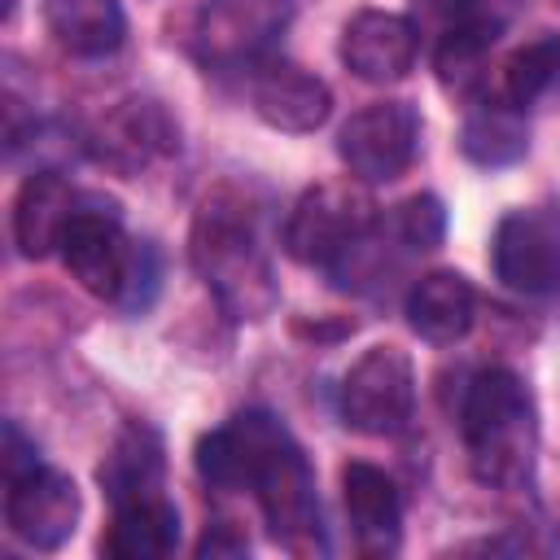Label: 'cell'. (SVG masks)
<instances>
[{
  "label": "cell",
  "instance_id": "obj_15",
  "mask_svg": "<svg viewBox=\"0 0 560 560\" xmlns=\"http://www.w3.org/2000/svg\"><path fill=\"white\" fill-rule=\"evenodd\" d=\"M525 0H455L451 22L438 44V74L451 88H468L477 79V61L508 35V26L521 18Z\"/></svg>",
  "mask_w": 560,
  "mask_h": 560
},
{
  "label": "cell",
  "instance_id": "obj_19",
  "mask_svg": "<svg viewBox=\"0 0 560 560\" xmlns=\"http://www.w3.org/2000/svg\"><path fill=\"white\" fill-rule=\"evenodd\" d=\"M459 149H464L468 162H477L486 171L521 162L525 149H529V118H525V109L512 105L503 92L472 101L468 114H464V127H459Z\"/></svg>",
  "mask_w": 560,
  "mask_h": 560
},
{
  "label": "cell",
  "instance_id": "obj_4",
  "mask_svg": "<svg viewBox=\"0 0 560 560\" xmlns=\"http://www.w3.org/2000/svg\"><path fill=\"white\" fill-rule=\"evenodd\" d=\"M376 228V201L363 179H324L311 184L284 223V254L302 267L332 271L350 249H359Z\"/></svg>",
  "mask_w": 560,
  "mask_h": 560
},
{
  "label": "cell",
  "instance_id": "obj_2",
  "mask_svg": "<svg viewBox=\"0 0 560 560\" xmlns=\"http://www.w3.org/2000/svg\"><path fill=\"white\" fill-rule=\"evenodd\" d=\"M188 258L228 319L258 324L276 311L280 284L267 245L258 236V214L241 192L219 188L197 206L188 232Z\"/></svg>",
  "mask_w": 560,
  "mask_h": 560
},
{
  "label": "cell",
  "instance_id": "obj_22",
  "mask_svg": "<svg viewBox=\"0 0 560 560\" xmlns=\"http://www.w3.org/2000/svg\"><path fill=\"white\" fill-rule=\"evenodd\" d=\"M560 88V35H538L503 61V96L521 109L538 105Z\"/></svg>",
  "mask_w": 560,
  "mask_h": 560
},
{
  "label": "cell",
  "instance_id": "obj_11",
  "mask_svg": "<svg viewBox=\"0 0 560 560\" xmlns=\"http://www.w3.org/2000/svg\"><path fill=\"white\" fill-rule=\"evenodd\" d=\"M4 525L18 542H26L31 551H57L74 525H79V486L48 468V464H35L31 472L4 481Z\"/></svg>",
  "mask_w": 560,
  "mask_h": 560
},
{
  "label": "cell",
  "instance_id": "obj_23",
  "mask_svg": "<svg viewBox=\"0 0 560 560\" xmlns=\"http://www.w3.org/2000/svg\"><path fill=\"white\" fill-rule=\"evenodd\" d=\"M389 232L402 249H438L446 236V206L433 192H411L407 201L394 206Z\"/></svg>",
  "mask_w": 560,
  "mask_h": 560
},
{
  "label": "cell",
  "instance_id": "obj_8",
  "mask_svg": "<svg viewBox=\"0 0 560 560\" xmlns=\"http://www.w3.org/2000/svg\"><path fill=\"white\" fill-rule=\"evenodd\" d=\"M420 149V114L407 101H372L346 118L337 136V158L363 184L398 179Z\"/></svg>",
  "mask_w": 560,
  "mask_h": 560
},
{
  "label": "cell",
  "instance_id": "obj_3",
  "mask_svg": "<svg viewBox=\"0 0 560 560\" xmlns=\"http://www.w3.org/2000/svg\"><path fill=\"white\" fill-rule=\"evenodd\" d=\"M459 433H464L468 468L481 486L521 490L534 477L538 411H534V394L512 368H486L472 376L459 407Z\"/></svg>",
  "mask_w": 560,
  "mask_h": 560
},
{
  "label": "cell",
  "instance_id": "obj_25",
  "mask_svg": "<svg viewBox=\"0 0 560 560\" xmlns=\"http://www.w3.org/2000/svg\"><path fill=\"white\" fill-rule=\"evenodd\" d=\"M39 464V451H35V442L9 420L4 424V481H13V477H22V472H31Z\"/></svg>",
  "mask_w": 560,
  "mask_h": 560
},
{
  "label": "cell",
  "instance_id": "obj_6",
  "mask_svg": "<svg viewBox=\"0 0 560 560\" xmlns=\"http://www.w3.org/2000/svg\"><path fill=\"white\" fill-rule=\"evenodd\" d=\"M416 368L398 346H368L341 376V420L354 433L389 438L411 420Z\"/></svg>",
  "mask_w": 560,
  "mask_h": 560
},
{
  "label": "cell",
  "instance_id": "obj_18",
  "mask_svg": "<svg viewBox=\"0 0 560 560\" xmlns=\"http://www.w3.org/2000/svg\"><path fill=\"white\" fill-rule=\"evenodd\" d=\"M179 542V512L175 503L153 490L114 503V516L101 534V551L114 560H162Z\"/></svg>",
  "mask_w": 560,
  "mask_h": 560
},
{
  "label": "cell",
  "instance_id": "obj_26",
  "mask_svg": "<svg viewBox=\"0 0 560 560\" xmlns=\"http://www.w3.org/2000/svg\"><path fill=\"white\" fill-rule=\"evenodd\" d=\"M245 551H249V542H245L241 534H232L228 521H219L214 529L206 525V534H201V542H197V556H245Z\"/></svg>",
  "mask_w": 560,
  "mask_h": 560
},
{
  "label": "cell",
  "instance_id": "obj_9",
  "mask_svg": "<svg viewBox=\"0 0 560 560\" xmlns=\"http://www.w3.org/2000/svg\"><path fill=\"white\" fill-rule=\"evenodd\" d=\"M88 153L118 175H136L149 162L179 153V122L162 101L127 96L96 118V127L88 131Z\"/></svg>",
  "mask_w": 560,
  "mask_h": 560
},
{
  "label": "cell",
  "instance_id": "obj_10",
  "mask_svg": "<svg viewBox=\"0 0 560 560\" xmlns=\"http://www.w3.org/2000/svg\"><path fill=\"white\" fill-rule=\"evenodd\" d=\"M494 276L521 298H551L560 289V214L512 210L490 241Z\"/></svg>",
  "mask_w": 560,
  "mask_h": 560
},
{
  "label": "cell",
  "instance_id": "obj_1",
  "mask_svg": "<svg viewBox=\"0 0 560 560\" xmlns=\"http://www.w3.org/2000/svg\"><path fill=\"white\" fill-rule=\"evenodd\" d=\"M197 472L214 490H254L267 534L298 551H324L315 477L293 433L271 411H236L197 442Z\"/></svg>",
  "mask_w": 560,
  "mask_h": 560
},
{
  "label": "cell",
  "instance_id": "obj_5",
  "mask_svg": "<svg viewBox=\"0 0 560 560\" xmlns=\"http://www.w3.org/2000/svg\"><path fill=\"white\" fill-rule=\"evenodd\" d=\"M131 258H136V241H127L122 232L118 201L101 192H79L74 214L61 236V262L79 280V289L118 306L127 276H131Z\"/></svg>",
  "mask_w": 560,
  "mask_h": 560
},
{
  "label": "cell",
  "instance_id": "obj_7",
  "mask_svg": "<svg viewBox=\"0 0 560 560\" xmlns=\"http://www.w3.org/2000/svg\"><path fill=\"white\" fill-rule=\"evenodd\" d=\"M289 26V0H201L192 52L210 70H254Z\"/></svg>",
  "mask_w": 560,
  "mask_h": 560
},
{
  "label": "cell",
  "instance_id": "obj_17",
  "mask_svg": "<svg viewBox=\"0 0 560 560\" xmlns=\"http://www.w3.org/2000/svg\"><path fill=\"white\" fill-rule=\"evenodd\" d=\"M402 315L411 332L429 346H455L468 337L472 315H477V293L459 271H424L402 302Z\"/></svg>",
  "mask_w": 560,
  "mask_h": 560
},
{
  "label": "cell",
  "instance_id": "obj_24",
  "mask_svg": "<svg viewBox=\"0 0 560 560\" xmlns=\"http://www.w3.org/2000/svg\"><path fill=\"white\" fill-rule=\"evenodd\" d=\"M158 280H162V271H158V254H153V245L136 241L131 276H127V289H122L118 306H122V311H144V306L158 298Z\"/></svg>",
  "mask_w": 560,
  "mask_h": 560
},
{
  "label": "cell",
  "instance_id": "obj_14",
  "mask_svg": "<svg viewBox=\"0 0 560 560\" xmlns=\"http://www.w3.org/2000/svg\"><path fill=\"white\" fill-rule=\"evenodd\" d=\"M341 503L354 534V547L363 556H394L402 538V494L394 477L376 464L350 459L341 468Z\"/></svg>",
  "mask_w": 560,
  "mask_h": 560
},
{
  "label": "cell",
  "instance_id": "obj_13",
  "mask_svg": "<svg viewBox=\"0 0 560 560\" xmlns=\"http://www.w3.org/2000/svg\"><path fill=\"white\" fill-rule=\"evenodd\" d=\"M420 52L416 22L389 9H359L341 26V61L363 83H398L411 74Z\"/></svg>",
  "mask_w": 560,
  "mask_h": 560
},
{
  "label": "cell",
  "instance_id": "obj_20",
  "mask_svg": "<svg viewBox=\"0 0 560 560\" xmlns=\"http://www.w3.org/2000/svg\"><path fill=\"white\" fill-rule=\"evenodd\" d=\"M44 26L70 57H109L127 35L118 0H44Z\"/></svg>",
  "mask_w": 560,
  "mask_h": 560
},
{
  "label": "cell",
  "instance_id": "obj_16",
  "mask_svg": "<svg viewBox=\"0 0 560 560\" xmlns=\"http://www.w3.org/2000/svg\"><path fill=\"white\" fill-rule=\"evenodd\" d=\"M79 192L57 171H31L13 197V241L22 258H48L61 249L66 223L74 214Z\"/></svg>",
  "mask_w": 560,
  "mask_h": 560
},
{
  "label": "cell",
  "instance_id": "obj_21",
  "mask_svg": "<svg viewBox=\"0 0 560 560\" xmlns=\"http://www.w3.org/2000/svg\"><path fill=\"white\" fill-rule=\"evenodd\" d=\"M96 477H101L109 503H122V499L162 490V438L149 424L122 429V438L114 442V451L105 455V464H101Z\"/></svg>",
  "mask_w": 560,
  "mask_h": 560
},
{
  "label": "cell",
  "instance_id": "obj_12",
  "mask_svg": "<svg viewBox=\"0 0 560 560\" xmlns=\"http://www.w3.org/2000/svg\"><path fill=\"white\" fill-rule=\"evenodd\" d=\"M249 101H254V114L276 127V131H293V136H306V131H319L332 114V92L319 74L284 61V57H262L254 70H249Z\"/></svg>",
  "mask_w": 560,
  "mask_h": 560
}]
</instances>
